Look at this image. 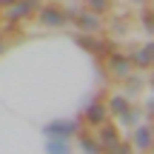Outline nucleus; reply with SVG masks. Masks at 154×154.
I'll use <instances>...</instances> for the list:
<instances>
[{
    "label": "nucleus",
    "instance_id": "obj_1",
    "mask_svg": "<svg viewBox=\"0 0 154 154\" xmlns=\"http://www.w3.org/2000/svg\"><path fill=\"white\" fill-rule=\"evenodd\" d=\"M97 143H100V149L103 151H111L117 143H120V134H117V128L111 126V123H100V137H97Z\"/></svg>",
    "mask_w": 154,
    "mask_h": 154
},
{
    "label": "nucleus",
    "instance_id": "obj_2",
    "mask_svg": "<svg viewBox=\"0 0 154 154\" xmlns=\"http://www.w3.org/2000/svg\"><path fill=\"white\" fill-rule=\"evenodd\" d=\"M69 17H74V23H77V26H80L86 34H91V32H97V29H100L97 11H72Z\"/></svg>",
    "mask_w": 154,
    "mask_h": 154
},
{
    "label": "nucleus",
    "instance_id": "obj_3",
    "mask_svg": "<svg viewBox=\"0 0 154 154\" xmlns=\"http://www.w3.org/2000/svg\"><path fill=\"white\" fill-rule=\"evenodd\" d=\"M106 111H109V114H117L120 120H126V123H131V120H134V114H131V109H128L126 97H120V94L109 100V106H106Z\"/></svg>",
    "mask_w": 154,
    "mask_h": 154
},
{
    "label": "nucleus",
    "instance_id": "obj_4",
    "mask_svg": "<svg viewBox=\"0 0 154 154\" xmlns=\"http://www.w3.org/2000/svg\"><path fill=\"white\" fill-rule=\"evenodd\" d=\"M43 26H63V23L69 20V14L63 9H57V6H49V9H43L40 11V17H37Z\"/></svg>",
    "mask_w": 154,
    "mask_h": 154
},
{
    "label": "nucleus",
    "instance_id": "obj_5",
    "mask_svg": "<svg viewBox=\"0 0 154 154\" xmlns=\"http://www.w3.org/2000/svg\"><path fill=\"white\" fill-rule=\"evenodd\" d=\"M106 114H109V111H106L103 100H97V103H91V106L86 109V114H83V117H86V123H88V126H100V123L106 120Z\"/></svg>",
    "mask_w": 154,
    "mask_h": 154
},
{
    "label": "nucleus",
    "instance_id": "obj_6",
    "mask_svg": "<svg viewBox=\"0 0 154 154\" xmlns=\"http://www.w3.org/2000/svg\"><path fill=\"white\" fill-rule=\"evenodd\" d=\"M74 131H77V123H72V120H57V123L46 126V134H57V137H72Z\"/></svg>",
    "mask_w": 154,
    "mask_h": 154
},
{
    "label": "nucleus",
    "instance_id": "obj_7",
    "mask_svg": "<svg viewBox=\"0 0 154 154\" xmlns=\"http://www.w3.org/2000/svg\"><path fill=\"white\" fill-rule=\"evenodd\" d=\"M109 69H111L117 77H128V72H131V57L111 54V57H109Z\"/></svg>",
    "mask_w": 154,
    "mask_h": 154
},
{
    "label": "nucleus",
    "instance_id": "obj_8",
    "mask_svg": "<svg viewBox=\"0 0 154 154\" xmlns=\"http://www.w3.org/2000/svg\"><path fill=\"white\" fill-rule=\"evenodd\" d=\"M77 46H83L86 51H111V43H100V40H94L91 34H77Z\"/></svg>",
    "mask_w": 154,
    "mask_h": 154
},
{
    "label": "nucleus",
    "instance_id": "obj_9",
    "mask_svg": "<svg viewBox=\"0 0 154 154\" xmlns=\"http://www.w3.org/2000/svg\"><path fill=\"white\" fill-rule=\"evenodd\" d=\"M34 9V0H14L9 9V23H17L23 14H29V11Z\"/></svg>",
    "mask_w": 154,
    "mask_h": 154
},
{
    "label": "nucleus",
    "instance_id": "obj_10",
    "mask_svg": "<svg viewBox=\"0 0 154 154\" xmlns=\"http://www.w3.org/2000/svg\"><path fill=\"white\" fill-rule=\"evenodd\" d=\"M131 63H137V66H143V69H149V66H154V43H149V46H143V49H140L137 54L131 57Z\"/></svg>",
    "mask_w": 154,
    "mask_h": 154
},
{
    "label": "nucleus",
    "instance_id": "obj_11",
    "mask_svg": "<svg viewBox=\"0 0 154 154\" xmlns=\"http://www.w3.org/2000/svg\"><path fill=\"white\" fill-rule=\"evenodd\" d=\"M151 137H154V131L149 126H140L137 128V140H134V146H137V149H149L151 146Z\"/></svg>",
    "mask_w": 154,
    "mask_h": 154
},
{
    "label": "nucleus",
    "instance_id": "obj_12",
    "mask_svg": "<svg viewBox=\"0 0 154 154\" xmlns=\"http://www.w3.org/2000/svg\"><path fill=\"white\" fill-rule=\"evenodd\" d=\"M46 151H49V154H69V143H66V137L49 140V143H46Z\"/></svg>",
    "mask_w": 154,
    "mask_h": 154
},
{
    "label": "nucleus",
    "instance_id": "obj_13",
    "mask_svg": "<svg viewBox=\"0 0 154 154\" xmlns=\"http://www.w3.org/2000/svg\"><path fill=\"white\" fill-rule=\"evenodd\" d=\"M80 143H83V149H86L88 154H103V149H100V143L94 137H88V134H80Z\"/></svg>",
    "mask_w": 154,
    "mask_h": 154
},
{
    "label": "nucleus",
    "instance_id": "obj_14",
    "mask_svg": "<svg viewBox=\"0 0 154 154\" xmlns=\"http://www.w3.org/2000/svg\"><path fill=\"white\" fill-rule=\"evenodd\" d=\"M140 20H143V26L149 29V32H154V9H143Z\"/></svg>",
    "mask_w": 154,
    "mask_h": 154
},
{
    "label": "nucleus",
    "instance_id": "obj_15",
    "mask_svg": "<svg viewBox=\"0 0 154 154\" xmlns=\"http://www.w3.org/2000/svg\"><path fill=\"white\" fill-rule=\"evenodd\" d=\"M111 6V0H88V9L91 11H103V9H109Z\"/></svg>",
    "mask_w": 154,
    "mask_h": 154
},
{
    "label": "nucleus",
    "instance_id": "obj_16",
    "mask_svg": "<svg viewBox=\"0 0 154 154\" xmlns=\"http://www.w3.org/2000/svg\"><path fill=\"white\" fill-rule=\"evenodd\" d=\"M109 154H131V149H128V146H123V143H117Z\"/></svg>",
    "mask_w": 154,
    "mask_h": 154
},
{
    "label": "nucleus",
    "instance_id": "obj_17",
    "mask_svg": "<svg viewBox=\"0 0 154 154\" xmlns=\"http://www.w3.org/2000/svg\"><path fill=\"white\" fill-rule=\"evenodd\" d=\"M0 3H9V6H11V3H14V0H0Z\"/></svg>",
    "mask_w": 154,
    "mask_h": 154
},
{
    "label": "nucleus",
    "instance_id": "obj_18",
    "mask_svg": "<svg viewBox=\"0 0 154 154\" xmlns=\"http://www.w3.org/2000/svg\"><path fill=\"white\" fill-rule=\"evenodd\" d=\"M3 49H6V46H3V37H0V51H3Z\"/></svg>",
    "mask_w": 154,
    "mask_h": 154
},
{
    "label": "nucleus",
    "instance_id": "obj_19",
    "mask_svg": "<svg viewBox=\"0 0 154 154\" xmlns=\"http://www.w3.org/2000/svg\"><path fill=\"white\" fill-rule=\"evenodd\" d=\"M151 83H154V77H151Z\"/></svg>",
    "mask_w": 154,
    "mask_h": 154
},
{
    "label": "nucleus",
    "instance_id": "obj_20",
    "mask_svg": "<svg viewBox=\"0 0 154 154\" xmlns=\"http://www.w3.org/2000/svg\"><path fill=\"white\" fill-rule=\"evenodd\" d=\"M140 3H143V0H140Z\"/></svg>",
    "mask_w": 154,
    "mask_h": 154
},
{
    "label": "nucleus",
    "instance_id": "obj_21",
    "mask_svg": "<svg viewBox=\"0 0 154 154\" xmlns=\"http://www.w3.org/2000/svg\"><path fill=\"white\" fill-rule=\"evenodd\" d=\"M151 131H154V128H151Z\"/></svg>",
    "mask_w": 154,
    "mask_h": 154
}]
</instances>
